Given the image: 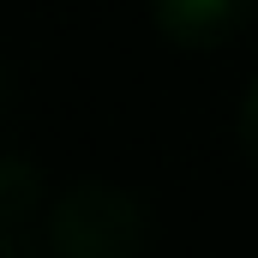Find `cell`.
<instances>
[{"label": "cell", "mask_w": 258, "mask_h": 258, "mask_svg": "<svg viewBox=\"0 0 258 258\" xmlns=\"http://www.w3.org/2000/svg\"><path fill=\"white\" fill-rule=\"evenodd\" d=\"M0 210H6V228L18 234V222L30 216V162H24V156H6V192H0Z\"/></svg>", "instance_id": "3957f363"}, {"label": "cell", "mask_w": 258, "mask_h": 258, "mask_svg": "<svg viewBox=\"0 0 258 258\" xmlns=\"http://www.w3.org/2000/svg\"><path fill=\"white\" fill-rule=\"evenodd\" d=\"M258 0H150L156 12V30L180 48H216L228 42L234 30H246Z\"/></svg>", "instance_id": "7a4b0ae2"}, {"label": "cell", "mask_w": 258, "mask_h": 258, "mask_svg": "<svg viewBox=\"0 0 258 258\" xmlns=\"http://www.w3.org/2000/svg\"><path fill=\"white\" fill-rule=\"evenodd\" d=\"M240 144H246V162L258 168V84L246 90V102H240Z\"/></svg>", "instance_id": "277c9868"}, {"label": "cell", "mask_w": 258, "mask_h": 258, "mask_svg": "<svg viewBox=\"0 0 258 258\" xmlns=\"http://www.w3.org/2000/svg\"><path fill=\"white\" fill-rule=\"evenodd\" d=\"M54 258H138L144 246V204L108 180H78L48 210Z\"/></svg>", "instance_id": "6da1fadb"}]
</instances>
